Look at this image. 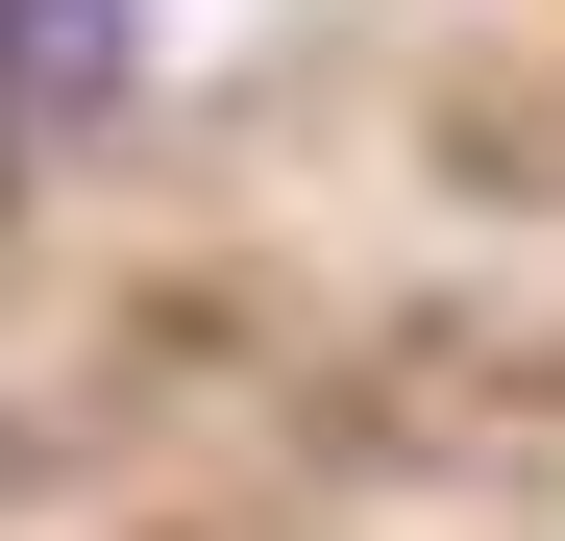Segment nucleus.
<instances>
[{"instance_id":"nucleus-1","label":"nucleus","mask_w":565,"mask_h":541,"mask_svg":"<svg viewBox=\"0 0 565 541\" xmlns=\"http://www.w3.org/2000/svg\"><path fill=\"white\" fill-rule=\"evenodd\" d=\"M124 74H148L124 0H0V124H99Z\"/></svg>"}]
</instances>
